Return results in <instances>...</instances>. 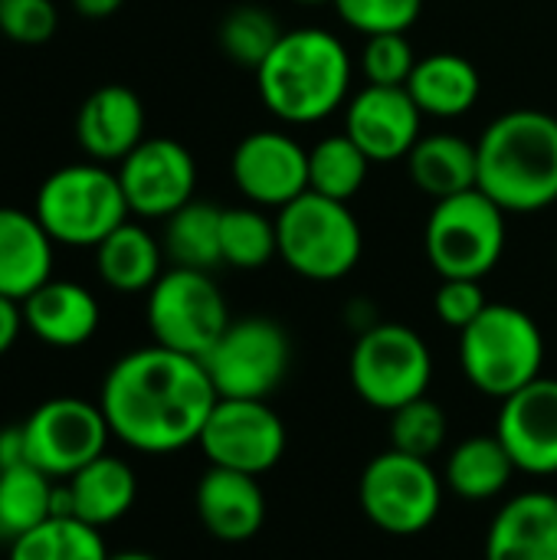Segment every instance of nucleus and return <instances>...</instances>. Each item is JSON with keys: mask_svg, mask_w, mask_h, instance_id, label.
<instances>
[{"mask_svg": "<svg viewBox=\"0 0 557 560\" xmlns=\"http://www.w3.org/2000/svg\"><path fill=\"white\" fill-rule=\"evenodd\" d=\"M115 174L128 210L141 220H167L190 203L197 190L194 154L174 138H144L118 161Z\"/></svg>", "mask_w": 557, "mask_h": 560, "instance_id": "nucleus-14", "label": "nucleus"}, {"mask_svg": "<svg viewBox=\"0 0 557 560\" xmlns=\"http://www.w3.org/2000/svg\"><path fill=\"white\" fill-rule=\"evenodd\" d=\"M26 463V446H23V427H3L0 430V469Z\"/></svg>", "mask_w": 557, "mask_h": 560, "instance_id": "nucleus-40", "label": "nucleus"}, {"mask_svg": "<svg viewBox=\"0 0 557 560\" xmlns=\"http://www.w3.org/2000/svg\"><path fill=\"white\" fill-rule=\"evenodd\" d=\"M279 259L309 282L345 279L364 253V233L348 203L305 190L276 210Z\"/></svg>", "mask_w": 557, "mask_h": 560, "instance_id": "nucleus-5", "label": "nucleus"}, {"mask_svg": "<svg viewBox=\"0 0 557 560\" xmlns=\"http://www.w3.org/2000/svg\"><path fill=\"white\" fill-rule=\"evenodd\" d=\"M53 236L33 210L0 207V295L23 302L53 279Z\"/></svg>", "mask_w": 557, "mask_h": 560, "instance_id": "nucleus-22", "label": "nucleus"}, {"mask_svg": "<svg viewBox=\"0 0 557 560\" xmlns=\"http://www.w3.org/2000/svg\"><path fill=\"white\" fill-rule=\"evenodd\" d=\"M220 217L223 207H213L207 200H190L177 213L164 220V256L174 266L210 272L223 262L220 253Z\"/></svg>", "mask_w": 557, "mask_h": 560, "instance_id": "nucleus-28", "label": "nucleus"}, {"mask_svg": "<svg viewBox=\"0 0 557 560\" xmlns=\"http://www.w3.org/2000/svg\"><path fill=\"white\" fill-rule=\"evenodd\" d=\"M460 368L479 394L506 400L542 377L545 335L525 308L489 302L486 312L460 331Z\"/></svg>", "mask_w": 557, "mask_h": 560, "instance_id": "nucleus-4", "label": "nucleus"}, {"mask_svg": "<svg viewBox=\"0 0 557 560\" xmlns=\"http://www.w3.org/2000/svg\"><path fill=\"white\" fill-rule=\"evenodd\" d=\"M299 7H325V3H335V0H295Z\"/></svg>", "mask_w": 557, "mask_h": 560, "instance_id": "nucleus-43", "label": "nucleus"}, {"mask_svg": "<svg viewBox=\"0 0 557 560\" xmlns=\"http://www.w3.org/2000/svg\"><path fill=\"white\" fill-rule=\"evenodd\" d=\"M446 482L430 459H417L397 450L374 456L358 482V505L364 518L394 538H414L427 532L443 509Z\"/></svg>", "mask_w": 557, "mask_h": 560, "instance_id": "nucleus-9", "label": "nucleus"}, {"mask_svg": "<svg viewBox=\"0 0 557 560\" xmlns=\"http://www.w3.org/2000/svg\"><path fill=\"white\" fill-rule=\"evenodd\" d=\"M59 10L53 0H0V36L20 46H39L53 39Z\"/></svg>", "mask_w": 557, "mask_h": 560, "instance_id": "nucleus-37", "label": "nucleus"}, {"mask_svg": "<svg viewBox=\"0 0 557 560\" xmlns=\"http://www.w3.org/2000/svg\"><path fill=\"white\" fill-rule=\"evenodd\" d=\"M98 528L79 518H46L10 545L7 560H108Z\"/></svg>", "mask_w": 557, "mask_h": 560, "instance_id": "nucleus-32", "label": "nucleus"}, {"mask_svg": "<svg viewBox=\"0 0 557 560\" xmlns=\"http://www.w3.org/2000/svg\"><path fill=\"white\" fill-rule=\"evenodd\" d=\"M220 253L233 269H263L279 256L276 217L263 207H223L220 217Z\"/></svg>", "mask_w": 557, "mask_h": 560, "instance_id": "nucleus-30", "label": "nucleus"}, {"mask_svg": "<svg viewBox=\"0 0 557 560\" xmlns=\"http://www.w3.org/2000/svg\"><path fill=\"white\" fill-rule=\"evenodd\" d=\"M79 148L98 161H121L144 141V105L128 85H98L76 118Z\"/></svg>", "mask_w": 557, "mask_h": 560, "instance_id": "nucleus-19", "label": "nucleus"}, {"mask_svg": "<svg viewBox=\"0 0 557 560\" xmlns=\"http://www.w3.org/2000/svg\"><path fill=\"white\" fill-rule=\"evenodd\" d=\"M217 400L204 361L161 345L118 358L98 394L112 436L148 456L194 446Z\"/></svg>", "mask_w": 557, "mask_h": 560, "instance_id": "nucleus-1", "label": "nucleus"}, {"mask_svg": "<svg viewBox=\"0 0 557 560\" xmlns=\"http://www.w3.org/2000/svg\"><path fill=\"white\" fill-rule=\"evenodd\" d=\"M348 374L355 394L368 407L394 413L410 400L427 397L433 381V354L410 325L378 322L358 335Z\"/></svg>", "mask_w": 557, "mask_h": 560, "instance_id": "nucleus-8", "label": "nucleus"}, {"mask_svg": "<svg viewBox=\"0 0 557 560\" xmlns=\"http://www.w3.org/2000/svg\"><path fill=\"white\" fill-rule=\"evenodd\" d=\"M197 518L210 538L243 545L266 525V495L256 476L210 466L197 482Z\"/></svg>", "mask_w": 557, "mask_h": 560, "instance_id": "nucleus-18", "label": "nucleus"}, {"mask_svg": "<svg viewBox=\"0 0 557 560\" xmlns=\"http://www.w3.org/2000/svg\"><path fill=\"white\" fill-rule=\"evenodd\" d=\"M506 210L476 187L433 203L423 226V249L440 279L483 282L506 253Z\"/></svg>", "mask_w": 557, "mask_h": 560, "instance_id": "nucleus-7", "label": "nucleus"}, {"mask_svg": "<svg viewBox=\"0 0 557 560\" xmlns=\"http://www.w3.org/2000/svg\"><path fill=\"white\" fill-rule=\"evenodd\" d=\"M407 174H410L414 187L433 200H446V197L476 190L479 187L476 144L460 135H450V131L420 135V141L407 154Z\"/></svg>", "mask_w": 557, "mask_h": 560, "instance_id": "nucleus-24", "label": "nucleus"}, {"mask_svg": "<svg viewBox=\"0 0 557 560\" xmlns=\"http://www.w3.org/2000/svg\"><path fill=\"white\" fill-rule=\"evenodd\" d=\"M200 361L220 397L266 400L289 374L292 345L279 322L250 315L230 322V328Z\"/></svg>", "mask_w": 557, "mask_h": 560, "instance_id": "nucleus-11", "label": "nucleus"}, {"mask_svg": "<svg viewBox=\"0 0 557 560\" xmlns=\"http://www.w3.org/2000/svg\"><path fill=\"white\" fill-rule=\"evenodd\" d=\"M515 472L519 469L499 436H469L453 446L443 469V482L453 495L466 502H489L509 489Z\"/></svg>", "mask_w": 557, "mask_h": 560, "instance_id": "nucleus-27", "label": "nucleus"}, {"mask_svg": "<svg viewBox=\"0 0 557 560\" xmlns=\"http://www.w3.org/2000/svg\"><path fill=\"white\" fill-rule=\"evenodd\" d=\"M23 328H26V325H23V308H20V302L0 295V358L16 345V338H20Z\"/></svg>", "mask_w": 557, "mask_h": 560, "instance_id": "nucleus-39", "label": "nucleus"}, {"mask_svg": "<svg viewBox=\"0 0 557 560\" xmlns=\"http://www.w3.org/2000/svg\"><path fill=\"white\" fill-rule=\"evenodd\" d=\"M53 518V479L30 463L0 469V541H16Z\"/></svg>", "mask_w": 557, "mask_h": 560, "instance_id": "nucleus-29", "label": "nucleus"}, {"mask_svg": "<svg viewBox=\"0 0 557 560\" xmlns=\"http://www.w3.org/2000/svg\"><path fill=\"white\" fill-rule=\"evenodd\" d=\"M236 190L263 210H282L309 190V151L286 131H250L230 158Z\"/></svg>", "mask_w": 557, "mask_h": 560, "instance_id": "nucleus-15", "label": "nucleus"}, {"mask_svg": "<svg viewBox=\"0 0 557 560\" xmlns=\"http://www.w3.org/2000/svg\"><path fill=\"white\" fill-rule=\"evenodd\" d=\"M417 108L430 118H460L473 112L483 95V75L463 52H430L417 59L407 85Z\"/></svg>", "mask_w": 557, "mask_h": 560, "instance_id": "nucleus-23", "label": "nucleus"}, {"mask_svg": "<svg viewBox=\"0 0 557 560\" xmlns=\"http://www.w3.org/2000/svg\"><path fill=\"white\" fill-rule=\"evenodd\" d=\"M69 495H72V518L92 525V528H105L115 525L118 518H125L138 499V476L135 469L118 459L102 453L98 459H92L89 466H82L76 476L66 479Z\"/></svg>", "mask_w": 557, "mask_h": 560, "instance_id": "nucleus-25", "label": "nucleus"}, {"mask_svg": "<svg viewBox=\"0 0 557 560\" xmlns=\"http://www.w3.org/2000/svg\"><path fill=\"white\" fill-rule=\"evenodd\" d=\"M414 66H417V52L407 33H378L364 39L361 72L368 85H407Z\"/></svg>", "mask_w": 557, "mask_h": 560, "instance_id": "nucleus-36", "label": "nucleus"}, {"mask_svg": "<svg viewBox=\"0 0 557 560\" xmlns=\"http://www.w3.org/2000/svg\"><path fill=\"white\" fill-rule=\"evenodd\" d=\"M371 158L341 131L322 138L309 151V190L348 203L368 180Z\"/></svg>", "mask_w": 557, "mask_h": 560, "instance_id": "nucleus-31", "label": "nucleus"}, {"mask_svg": "<svg viewBox=\"0 0 557 560\" xmlns=\"http://www.w3.org/2000/svg\"><path fill=\"white\" fill-rule=\"evenodd\" d=\"M332 7L351 30L364 36L407 33L423 13V0H335Z\"/></svg>", "mask_w": 557, "mask_h": 560, "instance_id": "nucleus-35", "label": "nucleus"}, {"mask_svg": "<svg viewBox=\"0 0 557 560\" xmlns=\"http://www.w3.org/2000/svg\"><path fill=\"white\" fill-rule=\"evenodd\" d=\"M69 3H72L76 13H82L89 20H105L112 13H118L125 0H69Z\"/></svg>", "mask_w": 557, "mask_h": 560, "instance_id": "nucleus-41", "label": "nucleus"}, {"mask_svg": "<svg viewBox=\"0 0 557 560\" xmlns=\"http://www.w3.org/2000/svg\"><path fill=\"white\" fill-rule=\"evenodd\" d=\"M20 308L26 331L49 348H79L98 331L102 322L95 295L85 285L66 279H49L33 295H26Z\"/></svg>", "mask_w": 557, "mask_h": 560, "instance_id": "nucleus-21", "label": "nucleus"}, {"mask_svg": "<svg viewBox=\"0 0 557 560\" xmlns=\"http://www.w3.org/2000/svg\"><path fill=\"white\" fill-rule=\"evenodd\" d=\"M33 213L53 236V243L95 249L112 230L128 220L131 210L121 194L118 174L98 161H85L53 171L36 190Z\"/></svg>", "mask_w": 557, "mask_h": 560, "instance_id": "nucleus-6", "label": "nucleus"}, {"mask_svg": "<svg viewBox=\"0 0 557 560\" xmlns=\"http://www.w3.org/2000/svg\"><path fill=\"white\" fill-rule=\"evenodd\" d=\"M496 436L519 472L557 476V381L538 377L502 400Z\"/></svg>", "mask_w": 557, "mask_h": 560, "instance_id": "nucleus-16", "label": "nucleus"}, {"mask_svg": "<svg viewBox=\"0 0 557 560\" xmlns=\"http://www.w3.org/2000/svg\"><path fill=\"white\" fill-rule=\"evenodd\" d=\"M423 112L404 85H364L345 105V135L371 158L391 164L414 151L420 141Z\"/></svg>", "mask_w": 557, "mask_h": 560, "instance_id": "nucleus-17", "label": "nucleus"}, {"mask_svg": "<svg viewBox=\"0 0 557 560\" xmlns=\"http://www.w3.org/2000/svg\"><path fill=\"white\" fill-rule=\"evenodd\" d=\"M486 292L476 279H443L433 299V312L446 328L463 331L486 312Z\"/></svg>", "mask_w": 557, "mask_h": 560, "instance_id": "nucleus-38", "label": "nucleus"}, {"mask_svg": "<svg viewBox=\"0 0 557 560\" xmlns=\"http://www.w3.org/2000/svg\"><path fill=\"white\" fill-rule=\"evenodd\" d=\"M450 436V417L446 410L430 400H410L407 407L391 413V450L417 456V459H433Z\"/></svg>", "mask_w": 557, "mask_h": 560, "instance_id": "nucleus-34", "label": "nucleus"}, {"mask_svg": "<svg viewBox=\"0 0 557 560\" xmlns=\"http://www.w3.org/2000/svg\"><path fill=\"white\" fill-rule=\"evenodd\" d=\"M220 49L230 62L243 66V69H259L263 59L276 49V43L282 39V26L279 20L266 10V7H233L217 30Z\"/></svg>", "mask_w": 557, "mask_h": 560, "instance_id": "nucleus-33", "label": "nucleus"}, {"mask_svg": "<svg viewBox=\"0 0 557 560\" xmlns=\"http://www.w3.org/2000/svg\"><path fill=\"white\" fill-rule=\"evenodd\" d=\"M164 246L141 226L125 220L95 246V269L98 279L125 295L148 292L161 279Z\"/></svg>", "mask_w": 557, "mask_h": 560, "instance_id": "nucleus-26", "label": "nucleus"}, {"mask_svg": "<svg viewBox=\"0 0 557 560\" xmlns=\"http://www.w3.org/2000/svg\"><path fill=\"white\" fill-rule=\"evenodd\" d=\"M148 328L154 345L204 358L230 328V308L210 272L171 266L148 289Z\"/></svg>", "mask_w": 557, "mask_h": 560, "instance_id": "nucleus-10", "label": "nucleus"}, {"mask_svg": "<svg viewBox=\"0 0 557 560\" xmlns=\"http://www.w3.org/2000/svg\"><path fill=\"white\" fill-rule=\"evenodd\" d=\"M355 66L345 43L322 26L282 33L256 69L263 105L286 125H318L348 105Z\"/></svg>", "mask_w": 557, "mask_h": 560, "instance_id": "nucleus-2", "label": "nucleus"}, {"mask_svg": "<svg viewBox=\"0 0 557 560\" xmlns=\"http://www.w3.org/2000/svg\"><path fill=\"white\" fill-rule=\"evenodd\" d=\"M108 560H158V558H151V555H144V551H125V555H112Z\"/></svg>", "mask_w": 557, "mask_h": 560, "instance_id": "nucleus-42", "label": "nucleus"}, {"mask_svg": "<svg viewBox=\"0 0 557 560\" xmlns=\"http://www.w3.org/2000/svg\"><path fill=\"white\" fill-rule=\"evenodd\" d=\"M479 190L506 213H538L557 200V118L512 108L476 141Z\"/></svg>", "mask_w": 557, "mask_h": 560, "instance_id": "nucleus-3", "label": "nucleus"}, {"mask_svg": "<svg viewBox=\"0 0 557 560\" xmlns=\"http://www.w3.org/2000/svg\"><path fill=\"white\" fill-rule=\"evenodd\" d=\"M210 466L263 476L279 466L289 446L282 417L266 400H233L220 397L197 440Z\"/></svg>", "mask_w": 557, "mask_h": 560, "instance_id": "nucleus-13", "label": "nucleus"}, {"mask_svg": "<svg viewBox=\"0 0 557 560\" xmlns=\"http://www.w3.org/2000/svg\"><path fill=\"white\" fill-rule=\"evenodd\" d=\"M26 463L49 479H69L108 446V420L98 404L82 397H53L39 404L23 423Z\"/></svg>", "mask_w": 557, "mask_h": 560, "instance_id": "nucleus-12", "label": "nucleus"}, {"mask_svg": "<svg viewBox=\"0 0 557 560\" xmlns=\"http://www.w3.org/2000/svg\"><path fill=\"white\" fill-rule=\"evenodd\" d=\"M486 560H557V495L522 492L509 499L489 532Z\"/></svg>", "mask_w": 557, "mask_h": 560, "instance_id": "nucleus-20", "label": "nucleus"}]
</instances>
